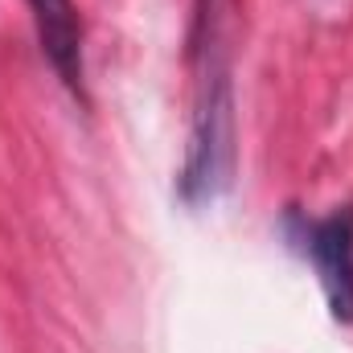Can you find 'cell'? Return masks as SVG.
<instances>
[{
    "label": "cell",
    "instance_id": "obj_1",
    "mask_svg": "<svg viewBox=\"0 0 353 353\" xmlns=\"http://www.w3.org/2000/svg\"><path fill=\"white\" fill-rule=\"evenodd\" d=\"M210 21V37L201 46L205 54V74L197 94V115L189 132V152H185V173H181V197L201 205L214 201L234 173V87H230V62L226 50L214 33V12H201Z\"/></svg>",
    "mask_w": 353,
    "mask_h": 353
},
{
    "label": "cell",
    "instance_id": "obj_2",
    "mask_svg": "<svg viewBox=\"0 0 353 353\" xmlns=\"http://www.w3.org/2000/svg\"><path fill=\"white\" fill-rule=\"evenodd\" d=\"M304 251L321 275L333 321L353 325V205L333 210L329 218L304 230Z\"/></svg>",
    "mask_w": 353,
    "mask_h": 353
},
{
    "label": "cell",
    "instance_id": "obj_3",
    "mask_svg": "<svg viewBox=\"0 0 353 353\" xmlns=\"http://www.w3.org/2000/svg\"><path fill=\"white\" fill-rule=\"evenodd\" d=\"M29 12L46 62L74 94H83V21L74 0H29Z\"/></svg>",
    "mask_w": 353,
    "mask_h": 353
}]
</instances>
